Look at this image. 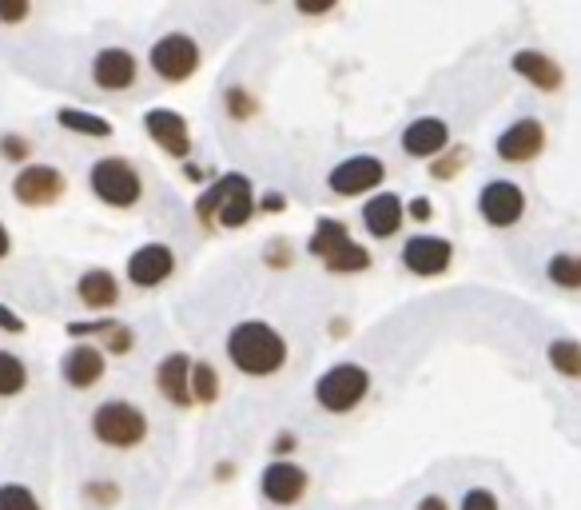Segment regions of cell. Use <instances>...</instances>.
<instances>
[{
  "label": "cell",
  "instance_id": "cell-1",
  "mask_svg": "<svg viewBox=\"0 0 581 510\" xmlns=\"http://www.w3.org/2000/svg\"><path fill=\"white\" fill-rule=\"evenodd\" d=\"M228 351L231 367L247 379H267L275 371H283L287 363V339L275 332L267 320H243L228 332Z\"/></svg>",
  "mask_w": 581,
  "mask_h": 510
},
{
  "label": "cell",
  "instance_id": "cell-2",
  "mask_svg": "<svg viewBox=\"0 0 581 510\" xmlns=\"http://www.w3.org/2000/svg\"><path fill=\"white\" fill-rule=\"evenodd\" d=\"M307 252L315 255L327 271H335V276H359V271L371 267V252H367L362 244H355L351 232H347V223L330 220V216H318L315 220Z\"/></svg>",
  "mask_w": 581,
  "mask_h": 510
},
{
  "label": "cell",
  "instance_id": "cell-3",
  "mask_svg": "<svg viewBox=\"0 0 581 510\" xmlns=\"http://www.w3.org/2000/svg\"><path fill=\"white\" fill-rule=\"evenodd\" d=\"M371 395V371L359 363H335L315 379V403L327 415H351Z\"/></svg>",
  "mask_w": 581,
  "mask_h": 510
},
{
  "label": "cell",
  "instance_id": "cell-4",
  "mask_svg": "<svg viewBox=\"0 0 581 510\" xmlns=\"http://www.w3.org/2000/svg\"><path fill=\"white\" fill-rule=\"evenodd\" d=\"M92 434L112 451H132L148 439V415L128 399H108L92 410Z\"/></svg>",
  "mask_w": 581,
  "mask_h": 510
},
{
  "label": "cell",
  "instance_id": "cell-5",
  "mask_svg": "<svg viewBox=\"0 0 581 510\" xmlns=\"http://www.w3.org/2000/svg\"><path fill=\"white\" fill-rule=\"evenodd\" d=\"M89 188L96 192V200L108 204V208H136L143 196V179L132 167V160H124V155H104V160L92 164Z\"/></svg>",
  "mask_w": 581,
  "mask_h": 510
},
{
  "label": "cell",
  "instance_id": "cell-6",
  "mask_svg": "<svg viewBox=\"0 0 581 510\" xmlns=\"http://www.w3.org/2000/svg\"><path fill=\"white\" fill-rule=\"evenodd\" d=\"M148 65H152L155 77L167 80V84H184V80H191L199 72L196 36H187V33L160 36V40L152 45V53H148Z\"/></svg>",
  "mask_w": 581,
  "mask_h": 510
},
{
  "label": "cell",
  "instance_id": "cell-7",
  "mask_svg": "<svg viewBox=\"0 0 581 510\" xmlns=\"http://www.w3.org/2000/svg\"><path fill=\"white\" fill-rule=\"evenodd\" d=\"M383 179H386L383 160L371 152H359V155H347V160H339V164L330 167L327 188L335 192V196H342V200H355V196H362V192L383 188Z\"/></svg>",
  "mask_w": 581,
  "mask_h": 510
},
{
  "label": "cell",
  "instance_id": "cell-8",
  "mask_svg": "<svg viewBox=\"0 0 581 510\" xmlns=\"http://www.w3.org/2000/svg\"><path fill=\"white\" fill-rule=\"evenodd\" d=\"M478 216H483L490 228H514L522 216H526V192L514 179H490L478 192Z\"/></svg>",
  "mask_w": 581,
  "mask_h": 510
},
{
  "label": "cell",
  "instance_id": "cell-9",
  "mask_svg": "<svg viewBox=\"0 0 581 510\" xmlns=\"http://www.w3.org/2000/svg\"><path fill=\"white\" fill-rule=\"evenodd\" d=\"M450 264H454V244H450L446 235L418 232L403 244V267L410 276L434 279L442 271H450Z\"/></svg>",
  "mask_w": 581,
  "mask_h": 510
},
{
  "label": "cell",
  "instance_id": "cell-10",
  "mask_svg": "<svg viewBox=\"0 0 581 510\" xmlns=\"http://www.w3.org/2000/svg\"><path fill=\"white\" fill-rule=\"evenodd\" d=\"M311 478L299 463H287V459H275L264 466L259 475V495H264L271 507H295V502L307 499Z\"/></svg>",
  "mask_w": 581,
  "mask_h": 510
},
{
  "label": "cell",
  "instance_id": "cell-11",
  "mask_svg": "<svg viewBox=\"0 0 581 510\" xmlns=\"http://www.w3.org/2000/svg\"><path fill=\"white\" fill-rule=\"evenodd\" d=\"M542 148H546V124L537 120V116H522V120H514L498 136L493 152H498L502 164H534Z\"/></svg>",
  "mask_w": 581,
  "mask_h": 510
},
{
  "label": "cell",
  "instance_id": "cell-12",
  "mask_svg": "<svg viewBox=\"0 0 581 510\" xmlns=\"http://www.w3.org/2000/svg\"><path fill=\"white\" fill-rule=\"evenodd\" d=\"M65 188H68L65 176L48 164H28L16 172V179H12V196H16L24 208H48V204H56L65 196Z\"/></svg>",
  "mask_w": 581,
  "mask_h": 510
},
{
  "label": "cell",
  "instance_id": "cell-13",
  "mask_svg": "<svg viewBox=\"0 0 581 510\" xmlns=\"http://www.w3.org/2000/svg\"><path fill=\"white\" fill-rule=\"evenodd\" d=\"M143 132L152 136V144L172 155V160H187L191 155V128H187V120L179 112L148 108L143 112Z\"/></svg>",
  "mask_w": 581,
  "mask_h": 510
},
{
  "label": "cell",
  "instance_id": "cell-14",
  "mask_svg": "<svg viewBox=\"0 0 581 510\" xmlns=\"http://www.w3.org/2000/svg\"><path fill=\"white\" fill-rule=\"evenodd\" d=\"M176 271V252L167 244H140L128 255V283L132 288H160Z\"/></svg>",
  "mask_w": 581,
  "mask_h": 510
},
{
  "label": "cell",
  "instance_id": "cell-15",
  "mask_svg": "<svg viewBox=\"0 0 581 510\" xmlns=\"http://www.w3.org/2000/svg\"><path fill=\"white\" fill-rule=\"evenodd\" d=\"M140 77V60L128 48H100L92 56V80L104 92H128Z\"/></svg>",
  "mask_w": 581,
  "mask_h": 510
},
{
  "label": "cell",
  "instance_id": "cell-16",
  "mask_svg": "<svg viewBox=\"0 0 581 510\" xmlns=\"http://www.w3.org/2000/svg\"><path fill=\"white\" fill-rule=\"evenodd\" d=\"M406 223V204L398 192H374L371 200L362 204V228L371 240H395Z\"/></svg>",
  "mask_w": 581,
  "mask_h": 510
},
{
  "label": "cell",
  "instance_id": "cell-17",
  "mask_svg": "<svg viewBox=\"0 0 581 510\" xmlns=\"http://www.w3.org/2000/svg\"><path fill=\"white\" fill-rule=\"evenodd\" d=\"M403 152L415 155V160H434V155L446 152L450 144V124L442 116H418L403 128Z\"/></svg>",
  "mask_w": 581,
  "mask_h": 510
},
{
  "label": "cell",
  "instance_id": "cell-18",
  "mask_svg": "<svg viewBox=\"0 0 581 510\" xmlns=\"http://www.w3.org/2000/svg\"><path fill=\"white\" fill-rule=\"evenodd\" d=\"M155 391L172 407H191V359L184 351H172L155 363Z\"/></svg>",
  "mask_w": 581,
  "mask_h": 510
},
{
  "label": "cell",
  "instance_id": "cell-19",
  "mask_svg": "<svg viewBox=\"0 0 581 510\" xmlns=\"http://www.w3.org/2000/svg\"><path fill=\"white\" fill-rule=\"evenodd\" d=\"M104 367H108V359H104V351L96 344H77L60 359V375H65L68 387L89 391L104 379Z\"/></svg>",
  "mask_w": 581,
  "mask_h": 510
},
{
  "label": "cell",
  "instance_id": "cell-20",
  "mask_svg": "<svg viewBox=\"0 0 581 510\" xmlns=\"http://www.w3.org/2000/svg\"><path fill=\"white\" fill-rule=\"evenodd\" d=\"M510 68H514V77H522L526 84H534L537 92H558L561 89V65L554 56L537 53V48H518L510 56Z\"/></svg>",
  "mask_w": 581,
  "mask_h": 510
},
{
  "label": "cell",
  "instance_id": "cell-21",
  "mask_svg": "<svg viewBox=\"0 0 581 510\" xmlns=\"http://www.w3.org/2000/svg\"><path fill=\"white\" fill-rule=\"evenodd\" d=\"M255 216V188H252V179L243 176V172H231L228 179V196H223L220 211H216V223L220 228H247Z\"/></svg>",
  "mask_w": 581,
  "mask_h": 510
},
{
  "label": "cell",
  "instance_id": "cell-22",
  "mask_svg": "<svg viewBox=\"0 0 581 510\" xmlns=\"http://www.w3.org/2000/svg\"><path fill=\"white\" fill-rule=\"evenodd\" d=\"M77 295L84 308L108 311L120 303V283H116V276H112L108 267H92V271H84V276L77 279Z\"/></svg>",
  "mask_w": 581,
  "mask_h": 510
},
{
  "label": "cell",
  "instance_id": "cell-23",
  "mask_svg": "<svg viewBox=\"0 0 581 510\" xmlns=\"http://www.w3.org/2000/svg\"><path fill=\"white\" fill-rule=\"evenodd\" d=\"M56 120H60V128H68V132L92 136V140H104V136H112V120H104V116H96V112L60 108V112H56Z\"/></svg>",
  "mask_w": 581,
  "mask_h": 510
},
{
  "label": "cell",
  "instance_id": "cell-24",
  "mask_svg": "<svg viewBox=\"0 0 581 510\" xmlns=\"http://www.w3.org/2000/svg\"><path fill=\"white\" fill-rule=\"evenodd\" d=\"M546 276L554 288L561 291H581V255L578 252H558L546 259Z\"/></svg>",
  "mask_w": 581,
  "mask_h": 510
},
{
  "label": "cell",
  "instance_id": "cell-25",
  "mask_svg": "<svg viewBox=\"0 0 581 510\" xmlns=\"http://www.w3.org/2000/svg\"><path fill=\"white\" fill-rule=\"evenodd\" d=\"M216 399H220V371L208 359H191V403L211 407Z\"/></svg>",
  "mask_w": 581,
  "mask_h": 510
},
{
  "label": "cell",
  "instance_id": "cell-26",
  "mask_svg": "<svg viewBox=\"0 0 581 510\" xmlns=\"http://www.w3.org/2000/svg\"><path fill=\"white\" fill-rule=\"evenodd\" d=\"M546 359L558 375L581 379V344L578 339H554V344L546 347Z\"/></svg>",
  "mask_w": 581,
  "mask_h": 510
},
{
  "label": "cell",
  "instance_id": "cell-27",
  "mask_svg": "<svg viewBox=\"0 0 581 510\" xmlns=\"http://www.w3.org/2000/svg\"><path fill=\"white\" fill-rule=\"evenodd\" d=\"M24 383H28V367L12 356V351H0V399L21 395Z\"/></svg>",
  "mask_w": 581,
  "mask_h": 510
},
{
  "label": "cell",
  "instance_id": "cell-28",
  "mask_svg": "<svg viewBox=\"0 0 581 510\" xmlns=\"http://www.w3.org/2000/svg\"><path fill=\"white\" fill-rule=\"evenodd\" d=\"M228 179H231V172L228 176H220L211 188H204L196 196V220L199 223H216V211H220V204H223V196H228Z\"/></svg>",
  "mask_w": 581,
  "mask_h": 510
},
{
  "label": "cell",
  "instance_id": "cell-29",
  "mask_svg": "<svg viewBox=\"0 0 581 510\" xmlns=\"http://www.w3.org/2000/svg\"><path fill=\"white\" fill-rule=\"evenodd\" d=\"M0 510H40V502L28 487L9 483V487H0Z\"/></svg>",
  "mask_w": 581,
  "mask_h": 510
},
{
  "label": "cell",
  "instance_id": "cell-30",
  "mask_svg": "<svg viewBox=\"0 0 581 510\" xmlns=\"http://www.w3.org/2000/svg\"><path fill=\"white\" fill-rule=\"evenodd\" d=\"M466 167V152H442V160H430V176L434 179H454Z\"/></svg>",
  "mask_w": 581,
  "mask_h": 510
},
{
  "label": "cell",
  "instance_id": "cell-31",
  "mask_svg": "<svg viewBox=\"0 0 581 510\" xmlns=\"http://www.w3.org/2000/svg\"><path fill=\"white\" fill-rule=\"evenodd\" d=\"M132 344H136L132 327L116 323V327H112V332L104 335V347H100V351H112V356H128V351H132Z\"/></svg>",
  "mask_w": 581,
  "mask_h": 510
},
{
  "label": "cell",
  "instance_id": "cell-32",
  "mask_svg": "<svg viewBox=\"0 0 581 510\" xmlns=\"http://www.w3.org/2000/svg\"><path fill=\"white\" fill-rule=\"evenodd\" d=\"M223 104H228V112L235 116V120H247V116H255V96L247 89H228Z\"/></svg>",
  "mask_w": 581,
  "mask_h": 510
},
{
  "label": "cell",
  "instance_id": "cell-33",
  "mask_svg": "<svg viewBox=\"0 0 581 510\" xmlns=\"http://www.w3.org/2000/svg\"><path fill=\"white\" fill-rule=\"evenodd\" d=\"M458 510H502V507H498V495H493V490H486V487H470V490H466V495H462Z\"/></svg>",
  "mask_w": 581,
  "mask_h": 510
},
{
  "label": "cell",
  "instance_id": "cell-34",
  "mask_svg": "<svg viewBox=\"0 0 581 510\" xmlns=\"http://www.w3.org/2000/svg\"><path fill=\"white\" fill-rule=\"evenodd\" d=\"M0 152H4V160H12V164H24V160L33 155V148H28V140H21V136H4V140H0Z\"/></svg>",
  "mask_w": 581,
  "mask_h": 510
},
{
  "label": "cell",
  "instance_id": "cell-35",
  "mask_svg": "<svg viewBox=\"0 0 581 510\" xmlns=\"http://www.w3.org/2000/svg\"><path fill=\"white\" fill-rule=\"evenodd\" d=\"M406 220H415V223H430V220H434V204H430L427 196H415V200L406 204Z\"/></svg>",
  "mask_w": 581,
  "mask_h": 510
},
{
  "label": "cell",
  "instance_id": "cell-36",
  "mask_svg": "<svg viewBox=\"0 0 581 510\" xmlns=\"http://www.w3.org/2000/svg\"><path fill=\"white\" fill-rule=\"evenodd\" d=\"M24 16H28V0H0V21L16 24Z\"/></svg>",
  "mask_w": 581,
  "mask_h": 510
},
{
  "label": "cell",
  "instance_id": "cell-37",
  "mask_svg": "<svg viewBox=\"0 0 581 510\" xmlns=\"http://www.w3.org/2000/svg\"><path fill=\"white\" fill-rule=\"evenodd\" d=\"M0 332H12V335L24 332V320L12 308H4V303H0Z\"/></svg>",
  "mask_w": 581,
  "mask_h": 510
},
{
  "label": "cell",
  "instance_id": "cell-38",
  "mask_svg": "<svg viewBox=\"0 0 581 510\" xmlns=\"http://www.w3.org/2000/svg\"><path fill=\"white\" fill-rule=\"evenodd\" d=\"M267 252H271V255H267V264H271V267H287V264H291V259H287V252H291V244H287V240H275Z\"/></svg>",
  "mask_w": 581,
  "mask_h": 510
},
{
  "label": "cell",
  "instance_id": "cell-39",
  "mask_svg": "<svg viewBox=\"0 0 581 510\" xmlns=\"http://www.w3.org/2000/svg\"><path fill=\"white\" fill-rule=\"evenodd\" d=\"M295 447H299L295 434H291V431H279V434H275V447H271V451H275V455H279V459H283V455H291Z\"/></svg>",
  "mask_w": 581,
  "mask_h": 510
},
{
  "label": "cell",
  "instance_id": "cell-40",
  "mask_svg": "<svg viewBox=\"0 0 581 510\" xmlns=\"http://www.w3.org/2000/svg\"><path fill=\"white\" fill-rule=\"evenodd\" d=\"M415 510H450V502L442 499V495H422V499L415 502Z\"/></svg>",
  "mask_w": 581,
  "mask_h": 510
},
{
  "label": "cell",
  "instance_id": "cell-41",
  "mask_svg": "<svg viewBox=\"0 0 581 510\" xmlns=\"http://www.w3.org/2000/svg\"><path fill=\"white\" fill-rule=\"evenodd\" d=\"M92 502H116V487H89Z\"/></svg>",
  "mask_w": 581,
  "mask_h": 510
},
{
  "label": "cell",
  "instance_id": "cell-42",
  "mask_svg": "<svg viewBox=\"0 0 581 510\" xmlns=\"http://www.w3.org/2000/svg\"><path fill=\"white\" fill-rule=\"evenodd\" d=\"M330 9H335V4H299L303 16H323V12H330Z\"/></svg>",
  "mask_w": 581,
  "mask_h": 510
},
{
  "label": "cell",
  "instance_id": "cell-43",
  "mask_svg": "<svg viewBox=\"0 0 581 510\" xmlns=\"http://www.w3.org/2000/svg\"><path fill=\"white\" fill-rule=\"evenodd\" d=\"M259 208H264V211H283V196H264V200H259Z\"/></svg>",
  "mask_w": 581,
  "mask_h": 510
},
{
  "label": "cell",
  "instance_id": "cell-44",
  "mask_svg": "<svg viewBox=\"0 0 581 510\" xmlns=\"http://www.w3.org/2000/svg\"><path fill=\"white\" fill-rule=\"evenodd\" d=\"M9 247H12V240H9V228H4V223H0V259H4V255H9Z\"/></svg>",
  "mask_w": 581,
  "mask_h": 510
},
{
  "label": "cell",
  "instance_id": "cell-45",
  "mask_svg": "<svg viewBox=\"0 0 581 510\" xmlns=\"http://www.w3.org/2000/svg\"><path fill=\"white\" fill-rule=\"evenodd\" d=\"M216 475H220V483H228V475H231V463H220V466H216Z\"/></svg>",
  "mask_w": 581,
  "mask_h": 510
}]
</instances>
